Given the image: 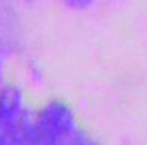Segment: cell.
<instances>
[{
  "label": "cell",
  "instance_id": "obj_1",
  "mask_svg": "<svg viewBox=\"0 0 147 145\" xmlns=\"http://www.w3.org/2000/svg\"><path fill=\"white\" fill-rule=\"evenodd\" d=\"M74 133V115L67 104L52 100L36 115L27 145H65Z\"/></svg>",
  "mask_w": 147,
  "mask_h": 145
},
{
  "label": "cell",
  "instance_id": "obj_2",
  "mask_svg": "<svg viewBox=\"0 0 147 145\" xmlns=\"http://www.w3.org/2000/svg\"><path fill=\"white\" fill-rule=\"evenodd\" d=\"M32 118L25 109L22 91L7 86L0 91V145H14L25 140Z\"/></svg>",
  "mask_w": 147,
  "mask_h": 145
},
{
  "label": "cell",
  "instance_id": "obj_3",
  "mask_svg": "<svg viewBox=\"0 0 147 145\" xmlns=\"http://www.w3.org/2000/svg\"><path fill=\"white\" fill-rule=\"evenodd\" d=\"M63 2L72 9H84V7L93 4V0H63Z\"/></svg>",
  "mask_w": 147,
  "mask_h": 145
},
{
  "label": "cell",
  "instance_id": "obj_4",
  "mask_svg": "<svg viewBox=\"0 0 147 145\" xmlns=\"http://www.w3.org/2000/svg\"><path fill=\"white\" fill-rule=\"evenodd\" d=\"M65 145H95L92 140H88L86 136H83V134H77V136H74V138H70Z\"/></svg>",
  "mask_w": 147,
  "mask_h": 145
},
{
  "label": "cell",
  "instance_id": "obj_5",
  "mask_svg": "<svg viewBox=\"0 0 147 145\" xmlns=\"http://www.w3.org/2000/svg\"><path fill=\"white\" fill-rule=\"evenodd\" d=\"M29 133H31V131H29ZM27 140H29V136H27L24 142H18V143H14V145H27Z\"/></svg>",
  "mask_w": 147,
  "mask_h": 145
}]
</instances>
